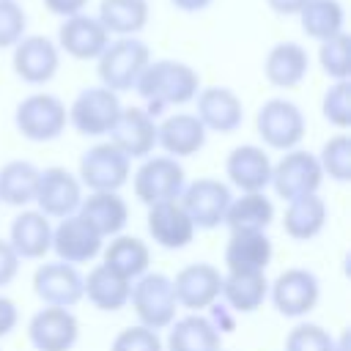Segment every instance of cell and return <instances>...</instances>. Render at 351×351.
I'll return each instance as SVG.
<instances>
[{
    "mask_svg": "<svg viewBox=\"0 0 351 351\" xmlns=\"http://www.w3.org/2000/svg\"><path fill=\"white\" fill-rule=\"evenodd\" d=\"M206 318L211 321V326H214L219 335H225V332H233V329H236L233 310H230L225 302H214V304L208 307V315H206Z\"/></svg>",
    "mask_w": 351,
    "mask_h": 351,
    "instance_id": "obj_44",
    "label": "cell"
},
{
    "mask_svg": "<svg viewBox=\"0 0 351 351\" xmlns=\"http://www.w3.org/2000/svg\"><path fill=\"white\" fill-rule=\"evenodd\" d=\"M11 52L14 74L27 85H47L60 69V49L47 36H22Z\"/></svg>",
    "mask_w": 351,
    "mask_h": 351,
    "instance_id": "obj_13",
    "label": "cell"
},
{
    "mask_svg": "<svg viewBox=\"0 0 351 351\" xmlns=\"http://www.w3.org/2000/svg\"><path fill=\"white\" fill-rule=\"evenodd\" d=\"M129 304L137 315L140 326H148L154 332L167 329L176 321V293H173V280L162 271H145L132 282Z\"/></svg>",
    "mask_w": 351,
    "mask_h": 351,
    "instance_id": "obj_3",
    "label": "cell"
},
{
    "mask_svg": "<svg viewBox=\"0 0 351 351\" xmlns=\"http://www.w3.org/2000/svg\"><path fill=\"white\" fill-rule=\"evenodd\" d=\"M33 291L47 307L71 310L77 302H82V274L77 266L63 261L41 263L33 271Z\"/></svg>",
    "mask_w": 351,
    "mask_h": 351,
    "instance_id": "obj_19",
    "label": "cell"
},
{
    "mask_svg": "<svg viewBox=\"0 0 351 351\" xmlns=\"http://www.w3.org/2000/svg\"><path fill=\"white\" fill-rule=\"evenodd\" d=\"M121 107L123 104H121L118 93H112L104 85H90V88H82L74 96V101L66 107V115H69V123L80 134L104 137V134H110Z\"/></svg>",
    "mask_w": 351,
    "mask_h": 351,
    "instance_id": "obj_7",
    "label": "cell"
},
{
    "mask_svg": "<svg viewBox=\"0 0 351 351\" xmlns=\"http://www.w3.org/2000/svg\"><path fill=\"white\" fill-rule=\"evenodd\" d=\"M38 186V167L27 159H11L0 167V203L25 208L33 203Z\"/></svg>",
    "mask_w": 351,
    "mask_h": 351,
    "instance_id": "obj_35",
    "label": "cell"
},
{
    "mask_svg": "<svg viewBox=\"0 0 351 351\" xmlns=\"http://www.w3.org/2000/svg\"><path fill=\"white\" fill-rule=\"evenodd\" d=\"M269 299L274 310L285 318H302L310 310H315L321 299V282L310 269L291 266L269 282Z\"/></svg>",
    "mask_w": 351,
    "mask_h": 351,
    "instance_id": "obj_9",
    "label": "cell"
},
{
    "mask_svg": "<svg viewBox=\"0 0 351 351\" xmlns=\"http://www.w3.org/2000/svg\"><path fill=\"white\" fill-rule=\"evenodd\" d=\"M274 247L266 230H230L225 244V269L228 271H266L271 263Z\"/></svg>",
    "mask_w": 351,
    "mask_h": 351,
    "instance_id": "obj_25",
    "label": "cell"
},
{
    "mask_svg": "<svg viewBox=\"0 0 351 351\" xmlns=\"http://www.w3.org/2000/svg\"><path fill=\"white\" fill-rule=\"evenodd\" d=\"M148 60H151V49L140 36L110 38L104 52L96 58L99 85L110 88L112 93L134 90V82L148 66Z\"/></svg>",
    "mask_w": 351,
    "mask_h": 351,
    "instance_id": "obj_2",
    "label": "cell"
},
{
    "mask_svg": "<svg viewBox=\"0 0 351 351\" xmlns=\"http://www.w3.org/2000/svg\"><path fill=\"white\" fill-rule=\"evenodd\" d=\"M167 351H217L222 348V335L200 313H186L167 326Z\"/></svg>",
    "mask_w": 351,
    "mask_h": 351,
    "instance_id": "obj_30",
    "label": "cell"
},
{
    "mask_svg": "<svg viewBox=\"0 0 351 351\" xmlns=\"http://www.w3.org/2000/svg\"><path fill=\"white\" fill-rule=\"evenodd\" d=\"M101 263L107 269H112L115 274H121L123 280L134 282L137 277H143L148 271V263H151V250L143 239L137 236H112L110 244L104 247V258Z\"/></svg>",
    "mask_w": 351,
    "mask_h": 351,
    "instance_id": "obj_32",
    "label": "cell"
},
{
    "mask_svg": "<svg viewBox=\"0 0 351 351\" xmlns=\"http://www.w3.org/2000/svg\"><path fill=\"white\" fill-rule=\"evenodd\" d=\"M27 340L36 351H71L80 340V321L66 307H41L27 324Z\"/></svg>",
    "mask_w": 351,
    "mask_h": 351,
    "instance_id": "obj_17",
    "label": "cell"
},
{
    "mask_svg": "<svg viewBox=\"0 0 351 351\" xmlns=\"http://www.w3.org/2000/svg\"><path fill=\"white\" fill-rule=\"evenodd\" d=\"M255 132L263 145L285 154L291 148H299L307 132V121L302 107L291 99H269L255 112Z\"/></svg>",
    "mask_w": 351,
    "mask_h": 351,
    "instance_id": "obj_5",
    "label": "cell"
},
{
    "mask_svg": "<svg viewBox=\"0 0 351 351\" xmlns=\"http://www.w3.org/2000/svg\"><path fill=\"white\" fill-rule=\"evenodd\" d=\"M271 219L274 203L266 192H241L239 197H230L222 225H228V230H266Z\"/></svg>",
    "mask_w": 351,
    "mask_h": 351,
    "instance_id": "obj_34",
    "label": "cell"
},
{
    "mask_svg": "<svg viewBox=\"0 0 351 351\" xmlns=\"http://www.w3.org/2000/svg\"><path fill=\"white\" fill-rule=\"evenodd\" d=\"M269 299V280L266 271H225L222 274V293L219 302H225L233 313H255Z\"/></svg>",
    "mask_w": 351,
    "mask_h": 351,
    "instance_id": "obj_28",
    "label": "cell"
},
{
    "mask_svg": "<svg viewBox=\"0 0 351 351\" xmlns=\"http://www.w3.org/2000/svg\"><path fill=\"white\" fill-rule=\"evenodd\" d=\"M104 247V239L80 217H63L55 228H52V252L58 255V261L80 266V263H90Z\"/></svg>",
    "mask_w": 351,
    "mask_h": 351,
    "instance_id": "obj_18",
    "label": "cell"
},
{
    "mask_svg": "<svg viewBox=\"0 0 351 351\" xmlns=\"http://www.w3.org/2000/svg\"><path fill=\"white\" fill-rule=\"evenodd\" d=\"M162 348L165 346H162L159 332L140 326V324L121 329L110 343V351H162Z\"/></svg>",
    "mask_w": 351,
    "mask_h": 351,
    "instance_id": "obj_42",
    "label": "cell"
},
{
    "mask_svg": "<svg viewBox=\"0 0 351 351\" xmlns=\"http://www.w3.org/2000/svg\"><path fill=\"white\" fill-rule=\"evenodd\" d=\"M315 156H318L324 178L329 176L337 184H346L351 178V137L346 132L329 137L321 145V154H315Z\"/></svg>",
    "mask_w": 351,
    "mask_h": 351,
    "instance_id": "obj_38",
    "label": "cell"
},
{
    "mask_svg": "<svg viewBox=\"0 0 351 351\" xmlns=\"http://www.w3.org/2000/svg\"><path fill=\"white\" fill-rule=\"evenodd\" d=\"M296 16L302 30L315 41H326L346 30V8L340 0H307Z\"/></svg>",
    "mask_w": 351,
    "mask_h": 351,
    "instance_id": "obj_36",
    "label": "cell"
},
{
    "mask_svg": "<svg viewBox=\"0 0 351 351\" xmlns=\"http://www.w3.org/2000/svg\"><path fill=\"white\" fill-rule=\"evenodd\" d=\"M96 19L110 33V38L140 36L151 19L148 0H101Z\"/></svg>",
    "mask_w": 351,
    "mask_h": 351,
    "instance_id": "obj_31",
    "label": "cell"
},
{
    "mask_svg": "<svg viewBox=\"0 0 351 351\" xmlns=\"http://www.w3.org/2000/svg\"><path fill=\"white\" fill-rule=\"evenodd\" d=\"M132 176V162L107 140L80 156V184L90 192H118Z\"/></svg>",
    "mask_w": 351,
    "mask_h": 351,
    "instance_id": "obj_10",
    "label": "cell"
},
{
    "mask_svg": "<svg viewBox=\"0 0 351 351\" xmlns=\"http://www.w3.org/2000/svg\"><path fill=\"white\" fill-rule=\"evenodd\" d=\"M145 228H148V236L154 239V244H159L162 250H184L195 239V225L178 200H165V203L148 206Z\"/></svg>",
    "mask_w": 351,
    "mask_h": 351,
    "instance_id": "obj_22",
    "label": "cell"
},
{
    "mask_svg": "<svg viewBox=\"0 0 351 351\" xmlns=\"http://www.w3.org/2000/svg\"><path fill=\"white\" fill-rule=\"evenodd\" d=\"M134 90L145 101L143 110L151 118H159L167 107H184L195 101L200 90V74L184 60H173V58L154 60L151 58L143 74L137 77Z\"/></svg>",
    "mask_w": 351,
    "mask_h": 351,
    "instance_id": "obj_1",
    "label": "cell"
},
{
    "mask_svg": "<svg viewBox=\"0 0 351 351\" xmlns=\"http://www.w3.org/2000/svg\"><path fill=\"white\" fill-rule=\"evenodd\" d=\"M266 3H269V8H271L274 14H280V16H296L307 0H266Z\"/></svg>",
    "mask_w": 351,
    "mask_h": 351,
    "instance_id": "obj_47",
    "label": "cell"
},
{
    "mask_svg": "<svg viewBox=\"0 0 351 351\" xmlns=\"http://www.w3.org/2000/svg\"><path fill=\"white\" fill-rule=\"evenodd\" d=\"M8 244L19 261H41L52 247L49 217H44L38 208H22L8 228Z\"/></svg>",
    "mask_w": 351,
    "mask_h": 351,
    "instance_id": "obj_24",
    "label": "cell"
},
{
    "mask_svg": "<svg viewBox=\"0 0 351 351\" xmlns=\"http://www.w3.org/2000/svg\"><path fill=\"white\" fill-rule=\"evenodd\" d=\"M225 176L239 192H266L271 181V159L261 145H236L225 159Z\"/></svg>",
    "mask_w": 351,
    "mask_h": 351,
    "instance_id": "obj_23",
    "label": "cell"
},
{
    "mask_svg": "<svg viewBox=\"0 0 351 351\" xmlns=\"http://www.w3.org/2000/svg\"><path fill=\"white\" fill-rule=\"evenodd\" d=\"M230 186L219 178H197L192 184H184L178 203L184 206L186 217L192 219L195 230H214L222 225L228 203H230Z\"/></svg>",
    "mask_w": 351,
    "mask_h": 351,
    "instance_id": "obj_11",
    "label": "cell"
},
{
    "mask_svg": "<svg viewBox=\"0 0 351 351\" xmlns=\"http://www.w3.org/2000/svg\"><path fill=\"white\" fill-rule=\"evenodd\" d=\"M318 66L332 82L351 77V38L346 30L326 41H318Z\"/></svg>",
    "mask_w": 351,
    "mask_h": 351,
    "instance_id": "obj_37",
    "label": "cell"
},
{
    "mask_svg": "<svg viewBox=\"0 0 351 351\" xmlns=\"http://www.w3.org/2000/svg\"><path fill=\"white\" fill-rule=\"evenodd\" d=\"M107 137L129 162L145 159L156 148V118H151L143 107H121Z\"/></svg>",
    "mask_w": 351,
    "mask_h": 351,
    "instance_id": "obj_16",
    "label": "cell"
},
{
    "mask_svg": "<svg viewBox=\"0 0 351 351\" xmlns=\"http://www.w3.org/2000/svg\"><path fill=\"white\" fill-rule=\"evenodd\" d=\"M206 134L208 132L195 112H173L156 123V145L173 159L200 154L206 145Z\"/></svg>",
    "mask_w": 351,
    "mask_h": 351,
    "instance_id": "obj_21",
    "label": "cell"
},
{
    "mask_svg": "<svg viewBox=\"0 0 351 351\" xmlns=\"http://www.w3.org/2000/svg\"><path fill=\"white\" fill-rule=\"evenodd\" d=\"M285 351H340V346L324 326L296 324L285 337Z\"/></svg>",
    "mask_w": 351,
    "mask_h": 351,
    "instance_id": "obj_40",
    "label": "cell"
},
{
    "mask_svg": "<svg viewBox=\"0 0 351 351\" xmlns=\"http://www.w3.org/2000/svg\"><path fill=\"white\" fill-rule=\"evenodd\" d=\"M19 255L11 250V244L8 241H0V288H5V285H11L14 282V277L19 274Z\"/></svg>",
    "mask_w": 351,
    "mask_h": 351,
    "instance_id": "obj_43",
    "label": "cell"
},
{
    "mask_svg": "<svg viewBox=\"0 0 351 351\" xmlns=\"http://www.w3.org/2000/svg\"><path fill=\"white\" fill-rule=\"evenodd\" d=\"M132 282L107 269L104 263H96L85 277H82V299H88L96 310L115 313L129 304Z\"/></svg>",
    "mask_w": 351,
    "mask_h": 351,
    "instance_id": "obj_29",
    "label": "cell"
},
{
    "mask_svg": "<svg viewBox=\"0 0 351 351\" xmlns=\"http://www.w3.org/2000/svg\"><path fill=\"white\" fill-rule=\"evenodd\" d=\"M326 225V203L324 197L315 195H302L288 203L285 217H282V230L293 241H310L315 239Z\"/></svg>",
    "mask_w": 351,
    "mask_h": 351,
    "instance_id": "obj_33",
    "label": "cell"
},
{
    "mask_svg": "<svg viewBox=\"0 0 351 351\" xmlns=\"http://www.w3.org/2000/svg\"><path fill=\"white\" fill-rule=\"evenodd\" d=\"M14 126L30 143H52L69 126L66 104L55 93H30L16 104Z\"/></svg>",
    "mask_w": 351,
    "mask_h": 351,
    "instance_id": "obj_4",
    "label": "cell"
},
{
    "mask_svg": "<svg viewBox=\"0 0 351 351\" xmlns=\"http://www.w3.org/2000/svg\"><path fill=\"white\" fill-rule=\"evenodd\" d=\"M310 71V55L296 41H280L274 44L263 58V77L274 88H296L304 82Z\"/></svg>",
    "mask_w": 351,
    "mask_h": 351,
    "instance_id": "obj_26",
    "label": "cell"
},
{
    "mask_svg": "<svg viewBox=\"0 0 351 351\" xmlns=\"http://www.w3.org/2000/svg\"><path fill=\"white\" fill-rule=\"evenodd\" d=\"M217 351H222V348H217Z\"/></svg>",
    "mask_w": 351,
    "mask_h": 351,
    "instance_id": "obj_49",
    "label": "cell"
},
{
    "mask_svg": "<svg viewBox=\"0 0 351 351\" xmlns=\"http://www.w3.org/2000/svg\"><path fill=\"white\" fill-rule=\"evenodd\" d=\"M184 184H186V176H184L181 162L167 156V154L145 156L143 165L132 176L134 197L143 206H156V203H165V200H178Z\"/></svg>",
    "mask_w": 351,
    "mask_h": 351,
    "instance_id": "obj_6",
    "label": "cell"
},
{
    "mask_svg": "<svg viewBox=\"0 0 351 351\" xmlns=\"http://www.w3.org/2000/svg\"><path fill=\"white\" fill-rule=\"evenodd\" d=\"M58 49L66 52L74 60H96L104 47L110 44V33L101 27V22L90 14H74L66 16L58 27Z\"/></svg>",
    "mask_w": 351,
    "mask_h": 351,
    "instance_id": "obj_20",
    "label": "cell"
},
{
    "mask_svg": "<svg viewBox=\"0 0 351 351\" xmlns=\"http://www.w3.org/2000/svg\"><path fill=\"white\" fill-rule=\"evenodd\" d=\"M41 3H44V8L49 14H55L60 19L74 16V14H82L88 8V0H41Z\"/></svg>",
    "mask_w": 351,
    "mask_h": 351,
    "instance_id": "obj_45",
    "label": "cell"
},
{
    "mask_svg": "<svg viewBox=\"0 0 351 351\" xmlns=\"http://www.w3.org/2000/svg\"><path fill=\"white\" fill-rule=\"evenodd\" d=\"M27 36V14L16 0H0V49H11Z\"/></svg>",
    "mask_w": 351,
    "mask_h": 351,
    "instance_id": "obj_41",
    "label": "cell"
},
{
    "mask_svg": "<svg viewBox=\"0 0 351 351\" xmlns=\"http://www.w3.org/2000/svg\"><path fill=\"white\" fill-rule=\"evenodd\" d=\"M178 11H184V14H197V11H206L214 0H170Z\"/></svg>",
    "mask_w": 351,
    "mask_h": 351,
    "instance_id": "obj_48",
    "label": "cell"
},
{
    "mask_svg": "<svg viewBox=\"0 0 351 351\" xmlns=\"http://www.w3.org/2000/svg\"><path fill=\"white\" fill-rule=\"evenodd\" d=\"M195 115L206 132L233 134L244 123V104L233 88L208 85V88H200L195 96Z\"/></svg>",
    "mask_w": 351,
    "mask_h": 351,
    "instance_id": "obj_15",
    "label": "cell"
},
{
    "mask_svg": "<svg viewBox=\"0 0 351 351\" xmlns=\"http://www.w3.org/2000/svg\"><path fill=\"white\" fill-rule=\"evenodd\" d=\"M324 181L318 156L304 151V148H291L280 156V162H271V186L277 197L285 203L302 197V195H315Z\"/></svg>",
    "mask_w": 351,
    "mask_h": 351,
    "instance_id": "obj_8",
    "label": "cell"
},
{
    "mask_svg": "<svg viewBox=\"0 0 351 351\" xmlns=\"http://www.w3.org/2000/svg\"><path fill=\"white\" fill-rule=\"evenodd\" d=\"M173 280V293L176 304L189 310V313H203L214 302H219L222 293V271L214 263H189L176 271Z\"/></svg>",
    "mask_w": 351,
    "mask_h": 351,
    "instance_id": "obj_14",
    "label": "cell"
},
{
    "mask_svg": "<svg viewBox=\"0 0 351 351\" xmlns=\"http://www.w3.org/2000/svg\"><path fill=\"white\" fill-rule=\"evenodd\" d=\"M77 214L101 239H112V236L123 233V228L129 222V206L118 192H90L88 197H82Z\"/></svg>",
    "mask_w": 351,
    "mask_h": 351,
    "instance_id": "obj_27",
    "label": "cell"
},
{
    "mask_svg": "<svg viewBox=\"0 0 351 351\" xmlns=\"http://www.w3.org/2000/svg\"><path fill=\"white\" fill-rule=\"evenodd\" d=\"M321 115L335 129L346 132L351 126V80H335L321 99Z\"/></svg>",
    "mask_w": 351,
    "mask_h": 351,
    "instance_id": "obj_39",
    "label": "cell"
},
{
    "mask_svg": "<svg viewBox=\"0 0 351 351\" xmlns=\"http://www.w3.org/2000/svg\"><path fill=\"white\" fill-rule=\"evenodd\" d=\"M19 321V310L8 296H0V337H8L16 329Z\"/></svg>",
    "mask_w": 351,
    "mask_h": 351,
    "instance_id": "obj_46",
    "label": "cell"
},
{
    "mask_svg": "<svg viewBox=\"0 0 351 351\" xmlns=\"http://www.w3.org/2000/svg\"><path fill=\"white\" fill-rule=\"evenodd\" d=\"M33 203L49 219L71 217V214H77V208L82 203V184L66 167H58V165L44 167V170H38V186H36Z\"/></svg>",
    "mask_w": 351,
    "mask_h": 351,
    "instance_id": "obj_12",
    "label": "cell"
}]
</instances>
